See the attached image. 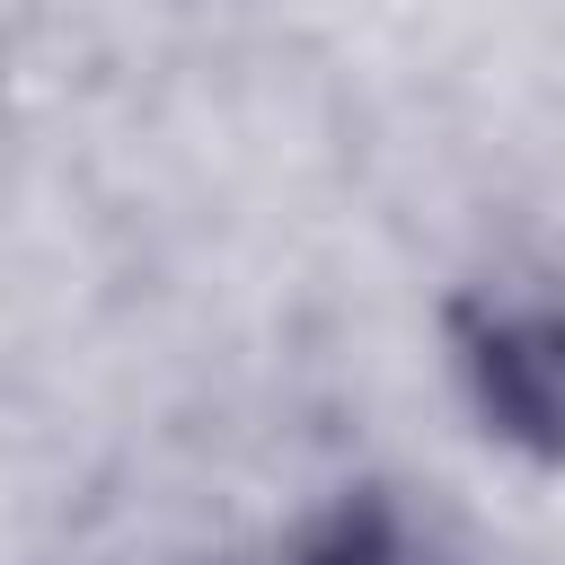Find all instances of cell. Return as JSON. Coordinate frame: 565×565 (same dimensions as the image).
I'll list each match as a JSON object with an SVG mask.
<instances>
[{
  "label": "cell",
  "mask_w": 565,
  "mask_h": 565,
  "mask_svg": "<svg viewBox=\"0 0 565 565\" xmlns=\"http://www.w3.org/2000/svg\"><path fill=\"white\" fill-rule=\"evenodd\" d=\"M468 362H477L486 415L503 433L565 450V318H503V327H486V344Z\"/></svg>",
  "instance_id": "1"
}]
</instances>
